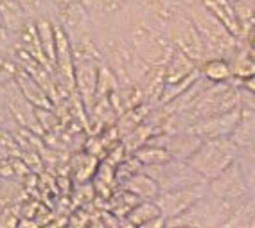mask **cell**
<instances>
[{"label":"cell","mask_w":255,"mask_h":228,"mask_svg":"<svg viewBox=\"0 0 255 228\" xmlns=\"http://www.w3.org/2000/svg\"><path fill=\"white\" fill-rule=\"evenodd\" d=\"M185 11L191 22L194 23L198 34L203 40L205 60H209V58H225V60H228L230 54L239 47L241 40H237L232 32L201 4L200 0L185 4Z\"/></svg>","instance_id":"1"},{"label":"cell","mask_w":255,"mask_h":228,"mask_svg":"<svg viewBox=\"0 0 255 228\" xmlns=\"http://www.w3.org/2000/svg\"><path fill=\"white\" fill-rule=\"evenodd\" d=\"M237 153L239 149L230 137L205 138L187 158V164L209 182L221 171H225L232 162H236Z\"/></svg>","instance_id":"2"},{"label":"cell","mask_w":255,"mask_h":228,"mask_svg":"<svg viewBox=\"0 0 255 228\" xmlns=\"http://www.w3.org/2000/svg\"><path fill=\"white\" fill-rule=\"evenodd\" d=\"M234 207L207 192L185 212L165 219L164 227H227Z\"/></svg>","instance_id":"3"},{"label":"cell","mask_w":255,"mask_h":228,"mask_svg":"<svg viewBox=\"0 0 255 228\" xmlns=\"http://www.w3.org/2000/svg\"><path fill=\"white\" fill-rule=\"evenodd\" d=\"M140 169L147 176L155 180L160 191H173V189L207 182L203 176H200L191 165L187 164V160L182 158H171L158 165H142Z\"/></svg>","instance_id":"4"},{"label":"cell","mask_w":255,"mask_h":228,"mask_svg":"<svg viewBox=\"0 0 255 228\" xmlns=\"http://www.w3.org/2000/svg\"><path fill=\"white\" fill-rule=\"evenodd\" d=\"M207 192L212 196L219 198V200L227 201L232 207L239 205L245 198L250 196V189L246 183L243 169L239 162H232L225 171L214 176L212 180L207 182Z\"/></svg>","instance_id":"5"},{"label":"cell","mask_w":255,"mask_h":228,"mask_svg":"<svg viewBox=\"0 0 255 228\" xmlns=\"http://www.w3.org/2000/svg\"><path fill=\"white\" fill-rule=\"evenodd\" d=\"M207 194V182L187 185V187L173 189V191H160V194L155 198V203L158 205L162 218L171 219L174 216L185 212L191 205H194L200 198Z\"/></svg>","instance_id":"6"},{"label":"cell","mask_w":255,"mask_h":228,"mask_svg":"<svg viewBox=\"0 0 255 228\" xmlns=\"http://www.w3.org/2000/svg\"><path fill=\"white\" fill-rule=\"evenodd\" d=\"M101 63H103V60H99V58L74 60V88L79 92V97H81L87 110H92V106L96 103V88Z\"/></svg>","instance_id":"7"},{"label":"cell","mask_w":255,"mask_h":228,"mask_svg":"<svg viewBox=\"0 0 255 228\" xmlns=\"http://www.w3.org/2000/svg\"><path fill=\"white\" fill-rule=\"evenodd\" d=\"M239 119H241V106H236V108L228 110L225 114L212 115V117L198 120L189 129L192 133H196L201 140H205V138L230 137L234 129L237 128Z\"/></svg>","instance_id":"8"},{"label":"cell","mask_w":255,"mask_h":228,"mask_svg":"<svg viewBox=\"0 0 255 228\" xmlns=\"http://www.w3.org/2000/svg\"><path fill=\"white\" fill-rule=\"evenodd\" d=\"M147 144L164 147L173 158L187 160L201 144V138L196 133H192L191 129H173L169 133L156 135L155 138L147 140Z\"/></svg>","instance_id":"9"},{"label":"cell","mask_w":255,"mask_h":228,"mask_svg":"<svg viewBox=\"0 0 255 228\" xmlns=\"http://www.w3.org/2000/svg\"><path fill=\"white\" fill-rule=\"evenodd\" d=\"M200 2L232 32L237 40L245 38V32H243L241 23L237 18L236 9H234V2H230V0H200Z\"/></svg>","instance_id":"10"},{"label":"cell","mask_w":255,"mask_h":228,"mask_svg":"<svg viewBox=\"0 0 255 228\" xmlns=\"http://www.w3.org/2000/svg\"><path fill=\"white\" fill-rule=\"evenodd\" d=\"M14 81H16L20 92L25 96V99H27L31 105H34L36 108H41V110L50 108V99H49V96H47L45 88L41 87L40 83L32 78L27 70H23L20 65H18V70H16V76H14Z\"/></svg>","instance_id":"11"},{"label":"cell","mask_w":255,"mask_h":228,"mask_svg":"<svg viewBox=\"0 0 255 228\" xmlns=\"http://www.w3.org/2000/svg\"><path fill=\"white\" fill-rule=\"evenodd\" d=\"M29 20L32 18L18 0H0V23L7 29L13 38Z\"/></svg>","instance_id":"12"},{"label":"cell","mask_w":255,"mask_h":228,"mask_svg":"<svg viewBox=\"0 0 255 228\" xmlns=\"http://www.w3.org/2000/svg\"><path fill=\"white\" fill-rule=\"evenodd\" d=\"M198 69V65L182 52V50L174 49L171 58L167 60V63L164 65L162 74H164V83L171 85V83H178L185 79L189 74H192Z\"/></svg>","instance_id":"13"},{"label":"cell","mask_w":255,"mask_h":228,"mask_svg":"<svg viewBox=\"0 0 255 228\" xmlns=\"http://www.w3.org/2000/svg\"><path fill=\"white\" fill-rule=\"evenodd\" d=\"M126 219L131 227H164V218L155 201L144 200L142 203L133 207L126 214Z\"/></svg>","instance_id":"14"},{"label":"cell","mask_w":255,"mask_h":228,"mask_svg":"<svg viewBox=\"0 0 255 228\" xmlns=\"http://www.w3.org/2000/svg\"><path fill=\"white\" fill-rule=\"evenodd\" d=\"M124 189L135 194L138 200L147 201H155V198L160 194V187L156 185V182L151 176H147L142 169L140 173H133L128 176V180L124 182Z\"/></svg>","instance_id":"15"},{"label":"cell","mask_w":255,"mask_h":228,"mask_svg":"<svg viewBox=\"0 0 255 228\" xmlns=\"http://www.w3.org/2000/svg\"><path fill=\"white\" fill-rule=\"evenodd\" d=\"M200 76L210 83H225L232 81V70L225 58H209L198 67Z\"/></svg>","instance_id":"16"},{"label":"cell","mask_w":255,"mask_h":228,"mask_svg":"<svg viewBox=\"0 0 255 228\" xmlns=\"http://www.w3.org/2000/svg\"><path fill=\"white\" fill-rule=\"evenodd\" d=\"M173 156L169 155L164 147L153 146V144H147V146L140 147V149L135 153V160H137L140 165H158L164 164L167 160H171Z\"/></svg>","instance_id":"17"},{"label":"cell","mask_w":255,"mask_h":228,"mask_svg":"<svg viewBox=\"0 0 255 228\" xmlns=\"http://www.w3.org/2000/svg\"><path fill=\"white\" fill-rule=\"evenodd\" d=\"M18 65L9 56H0V87H4L7 83L14 81Z\"/></svg>","instance_id":"18"},{"label":"cell","mask_w":255,"mask_h":228,"mask_svg":"<svg viewBox=\"0 0 255 228\" xmlns=\"http://www.w3.org/2000/svg\"><path fill=\"white\" fill-rule=\"evenodd\" d=\"M16 144H14L11 133L5 128H0V160H5L9 155L16 153Z\"/></svg>","instance_id":"19"},{"label":"cell","mask_w":255,"mask_h":228,"mask_svg":"<svg viewBox=\"0 0 255 228\" xmlns=\"http://www.w3.org/2000/svg\"><path fill=\"white\" fill-rule=\"evenodd\" d=\"M13 52H14V40L11 36L7 29L0 23V56H9L13 58Z\"/></svg>","instance_id":"20"},{"label":"cell","mask_w":255,"mask_h":228,"mask_svg":"<svg viewBox=\"0 0 255 228\" xmlns=\"http://www.w3.org/2000/svg\"><path fill=\"white\" fill-rule=\"evenodd\" d=\"M13 115H11L9 108H7V105H5L4 97H2V94H0V128H7L9 124H13Z\"/></svg>","instance_id":"21"},{"label":"cell","mask_w":255,"mask_h":228,"mask_svg":"<svg viewBox=\"0 0 255 228\" xmlns=\"http://www.w3.org/2000/svg\"><path fill=\"white\" fill-rule=\"evenodd\" d=\"M241 87L246 88V90L254 92V94H255V74H254V76H250V78L241 79Z\"/></svg>","instance_id":"22"},{"label":"cell","mask_w":255,"mask_h":228,"mask_svg":"<svg viewBox=\"0 0 255 228\" xmlns=\"http://www.w3.org/2000/svg\"><path fill=\"white\" fill-rule=\"evenodd\" d=\"M0 94H2V87H0Z\"/></svg>","instance_id":"23"},{"label":"cell","mask_w":255,"mask_h":228,"mask_svg":"<svg viewBox=\"0 0 255 228\" xmlns=\"http://www.w3.org/2000/svg\"><path fill=\"white\" fill-rule=\"evenodd\" d=\"M230 2H236V0H230Z\"/></svg>","instance_id":"24"},{"label":"cell","mask_w":255,"mask_h":228,"mask_svg":"<svg viewBox=\"0 0 255 228\" xmlns=\"http://www.w3.org/2000/svg\"><path fill=\"white\" fill-rule=\"evenodd\" d=\"M252 2H255V0H252Z\"/></svg>","instance_id":"25"}]
</instances>
